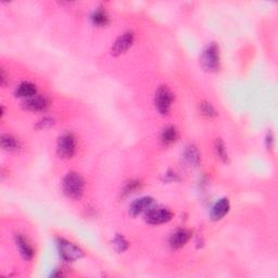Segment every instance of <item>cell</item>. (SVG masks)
<instances>
[{
  "label": "cell",
  "instance_id": "obj_7",
  "mask_svg": "<svg viewBox=\"0 0 278 278\" xmlns=\"http://www.w3.org/2000/svg\"><path fill=\"white\" fill-rule=\"evenodd\" d=\"M134 39H135V35L131 31L122 34V35L115 40V43L112 46V55L114 57H119L121 55H123V53H125L133 46Z\"/></svg>",
  "mask_w": 278,
  "mask_h": 278
},
{
  "label": "cell",
  "instance_id": "obj_13",
  "mask_svg": "<svg viewBox=\"0 0 278 278\" xmlns=\"http://www.w3.org/2000/svg\"><path fill=\"white\" fill-rule=\"evenodd\" d=\"M37 95V87L31 82H23L20 84L16 89V96L19 98L28 99Z\"/></svg>",
  "mask_w": 278,
  "mask_h": 278
},
{
  "label": "cell",
  "instance_id": "obj_11",
  "mask_svg": "<svg viewBox=\"0 0 278 278\" xmlns=\"http://www.w3.org/2000/svg\"><path fill=\"white\" fill-rule=\"evenodd\" d=\"M192 237V233L187 229H177L175 233L172 234L171 238H169V246L172 249H180L187 245Z\"/></svg>",
  "mask_w": 278,
  "mask_h": 278
},
{
  "label": "cell",
  "instance_id": "obj_15",
  "mask_svg": "<svg viewBox=\"0 0 278 278\" xmlns=\"http://www.w3.org/2000/svg\"><path fill=\"white\" fill-rule=\"evenodd\" d=\"M2 147L6 151H17L20 148V142L15 136H12V135L4 134L2 135Z\"/></svg>",
  "mask_w": 278,
  "mask_h": 278
},
{
  "label": "cell",
  "instance_id": "obj_19",
  "mask_svg": "<svg viewBox=\"0 0 278 278\" xmlns=\"http://www.w3.org/2000/svg\"><path fill=\"white\" fill-rule=\"evenodd\" d=\"M112 245L115 248V250L119 251V252H124V251L128 248L127 240L124 238L123 236H121V235H117L114 237Z\"/></svg>",
  "mask_w": 278,
  "mask_h": 278
},
{
  "label": "cell",
  "instance_id": "obj_14",
  "mask_svg": "<svg viewBox=\"0 0 278 278\" xmlns=\"http://www.w3.org/2000/svg\"><path fill=\"white\" fill-rule=\"evenodd\" d=\"M178 138V132L174 126L165 127L161 134V141L164 146H169Z\"/></svg>",
  "mask_w": 278,
  "mask_h": 278
},
{
  "label": "cell",
  "instance_id": "obj_12",
  "mask_svg": "<svg viewBox=\"0 0 278 278\" xmlns=\"http://www.w3.org/2000/svg\"><path fill=\"white\" fill-rule=\"evenodd\" d=\"M229 208H230V205H229V200L227 198L220 199L213 206L211 213H210V216H211V219L213 221H220L228 213Z\"/></svg>",
  "mask_w": 278,
  "mask_h": 278
},
{
  "label": "cell",
  "instance_id": "obj_6",
  "mask_svg": "<svg viewBox=\"0 0 278 278\" xmlns=\"http://www.w3.org/2000/svg\"><path fill=\"white\" fill-rule=\"evenodd\" d=\"M173 219L171 210L166 208H152L146 213V222L151 225H161Z\"/></svg>",
  "mask_w": 278,
  "mask_h": 278
},
{
  "label": "cell",
  "instance_id": "obj_4",
  "mask_svg": "<svg viewBox=\"0 0 278 278\" xmlns=\"http://www.w3.org/2000/svg\"><path fill=\"white\" fill-rule=\"evenodd\" d=\"M173 94L166 86H161L158 88L154 95V107L157 111L162 115H167L172 109Z\"/></svg>",
  "mask_w": 278,
  "mask_h": 278
},
{
  "label": "cell",
  "instance_id": "obj_17",
  "mask_svg": "<svg viewBox=\"0 0 278 278\" xmlns=\"http://www.w3.org/2000/svg\"><path fill=\"white\" fill-rule=\"evenodd\" d=\"M184 157L188 163L193 164V165H197L200 161V153L198 151V149H197V147H195L193 145L186 147L185 151H184Z\"/></svg>",
  "mask_w": 278,
  "mask_h": 278
},
{
  "label": "cell",
  "instance_id": "obj_3",
  "mask_svg": "<svg viewBox=\"0 0 278 278\" xmlns=\"http://www.w3.org/2000/svg\"><path fill=\"white\" fill-rule=\"evenodd\" d=\"M57 248L60 256L65 262H75L84 256L82 249L64 238L57 239Z\"/></svg>",
  "mask_w": 278,
  "mask_h": 278
},
{
  "label": "cell",
  "instance_id": "obj_10",
  "mask_svg": "<svg viewBox=\"0 0 278 278\" xmlns=\"http://www.w3.org/2000/svg\"><path fill=\"white\" fill-rule=\"evenodd\" d=\"M16 245L20 251V254H21L25 260L30 261L33 259L34 254H35V251H34L32 243L25 236L18 234L16 236Z\"/></svg>",
  "mask_w": 278,
  "mask_h": 278
},
{
  "label": "cell",
  "instance_id": "obj_5",
  "mask_svg": "<svg viewBox=\"0 0 278 278\" xmlns=\"http://www.w3.org/2000/svg\"><path fill=\"white\" fill-rule=\"evenodd\" d=\"M76 138L71 133H65L60 136L57 142V153L60 158L70 159L76 152Z\"/></svg>",
  "mask_w": 278,
  "mask_h": 278
},
{
  "label": "cell",
  "instance_id": "obj_22",
  "mask_svg": "<svg viewBox=\"0 0 278 278\" xmlns=\"http://www.w3.org/2000/svg\"><path fill=\"white\" fill-rule=\"evenodd\" d=\"M53 123H55V122H53V120L51 118H44L43 120H40L38 122L36 127L39 128V130H45V128H48L51 125H53Z\"/></svg>",
  "mask_w": 278,
  "mask_h": 278
},
{
  "label": "cell",
  "instance_id": "obj_1",
  "mask_svg": "<svg viewBox=\"0 0 278 278\" xmlns=\"http://www.w3.org/2000/svg\"><path fill=\"white\" fill-rule=\"evenodd\" d=\"M62 191L70 199L78 200L82 198L85 191V180L83 176L76 172L67 173L62 180Z\"/></svg>",
  "mask_w": 278,
  "mask_h": 278
},
{
  "label": "cell",
  "instance_id": "obj_2",
  "mask_svg": "<svg viewBox=\"0 0 278 278\" xmlns=\"http://www.w3.org/2000/svg\"><path fill=\"white\" fill-rule=\"evenodd\" d=\"M200 63L202 69L207 72L218 71L221 63L219 46L216 44H210L202 52Z\"/></svg>",
  "mask_w": 278,
  "mask_h": 278
},
{
  "label": "cell",
  "instance_id": "obj_23",
  "mask_svg": "<svg viewBox=\"0 0 278 278\" xmlns=\"http://www.w3.org/2000/svg\"><path fill=\"white\" fill-rule=\"evenodd\" d=\"M7 80H8V78H7L6 73H5V70L3 69V70H2V75H0V83H2L3 86H5Z\"/></svg>",
  "mask_w": 278,
  "mask_h": 278
},
{
  "label": "cell",
  "instance_id": "obj_9",
  "mask_svg": "<svg viewBox=\"0 0 278 278\" xmlns=\"http://www.w3.org/2000/svg\"><path fill=\"white\" fill-rule=\"evenodd\" d=\"M23 106L26 110L32 111V112L45 111L47 108L49 107V100L46 96H42V95H35V96L25 99V101L23 103Z\"/></svg>",
  "mask_w": 278,
  "mask_h": 278
},
{
  "label": "cell",
  "instance_id": "obj_16",
  "mask_svg": "<svg viewBox=\"0 0 278 278\" xmlns=\"http://www.w3.org/2000/svg\"><path fill=\"white\" fill-rule=\"evenodd\" d=\"M91 21L95 25L103 28V26H106L109 24L110 18H109V16H108L106 10H104L103 8H98L96 11H94L92 16H91Z\"/></svg>",
  "mask_w": 278,
  "mask_h": 278
},
{
  "label": "cell",
  "instance_id": "obj_21",
  "mask_svg": "<svg viewBox=\"0 0 278 278\" xmlns=\"http://www.w3.org/2000/svg\"><path fill=\"white\" fill-rule=\"evenodd\" d=\"M140 188V181L139 180H131L125 185L124 189L122 191L123 196H128L133 193H136V191Z\"/></svg>",
  "mask_w": 278,
  "mask_h": 278
},
{
  "label": "cell",
  "instance_id": "obj_18",
  "mask_svg": "<svg viewBox=\"0 0 278 278\" xmlns=\"http://www.w3.org/2000/svg\"><path fill=\"white\" fill-rule=\"evenodd\" d=\"M215 151L216 154L219 155V158L224 161V162H228V153L226 150V147L224 145V142L221 139H218L215 141Z\"/></svg>",
  "mask_w": 278,
  "mask_h": 278
},
{
  "label": "cell",
  "instance_id": "obj_8",
  "mask_svg": "<svg viewBox=\"0 0 278 278\" xmlns=\"http://www.w3.org/2000/svg\"><path fill=\"white\" fill-rule=\"evenodd\" d=\"M154 205V200L151 197H142L137 200H135L131 207H130V214L133 218H136V216L147 213L149 210H151Z\"/></svg>",
  "mask_w": 278,
  "mask_h": 278
},
{
  "label": "cell",
  "instance_id": "obj_20",
  "mask_svg": "<svg viewBox=\"0 0 278 278\" xmlns=\"http://www.w3.org/2000/svg\"><path fill=\"white\" fill-rule=\"evenodd\" d=\"M200 112L207 118H215L218 112L214 109V107L209 103H202L200 105Z\"/></svg>",
  "mask_w": 278,
  "mask_h": 278
}]
</instances>
